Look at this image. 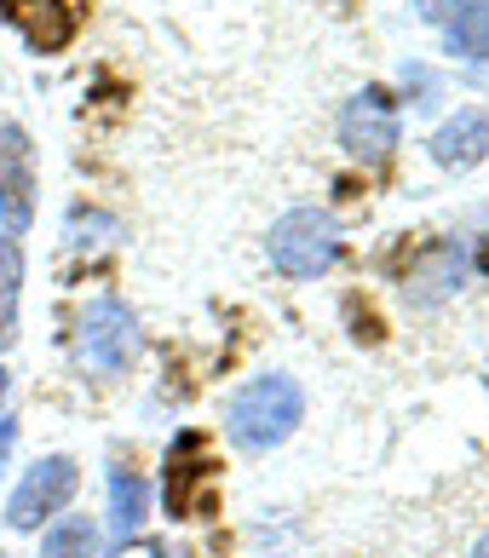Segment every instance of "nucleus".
Instances as JSON below:
<instances>
[{
	"mask_svg": "<svg viewBox=\"0 0 489 558\" xmlns=\"http://www.w3.org/2000/svg\"><path fill=\"white\" fill-rule=\"evenodd\" d=\"M466 7V0H415V17H420V24H443V29H450V17Z\"/></svg>",
	"mask_w": 489,
	"mask_h": 558,
	"instance_id": "obj_15",
	"label": "nucleus"
},
{
	"mask_svg": "<svg viewBox=\"0 0 489 558\" xmlns=\"http://www.w3.org/2000/svg\"><path fill=\"white\" fill-rule=\"evenodd\" d=\"M12 444H17V421L0 415V472H7V454H12Z\"/></svg>",
	"mask_w": 489,
	"mask_h": 558,
	"instance_id": "obj_16",
	"label": "nucleus"
},
{
	"mask_svg": "<svg viewBox=\"0 0 489 558\" xmlns=\"http://www.w3.org/2000/svg\"><path fill=\"white\" fill-rule=\"evenodd\" d=\"M450 52L466 64H484L489 58V0H466L450 17Z\"/></svg>",
	"mask_w": 489,
	"mask_h": 558,
	"instance_id": "obj_13",
	"label": "nucleus"
},
{
	"mask_svg": "<svg viewBox=\"0 0 489 558\" xmlns=\"http://www.w3.org/2000/svg\"><path fill=\"white\" fill-rule=\"evenodd\" d=\"M461 277H466V247L461 242H438V247H426L420 254V265L409 271V294L415 300H443V294H455L461 288Z\"/></svg>",
	"mask_w": 489,
	"mask_h": 558,
	"instance_id": "obj_10",
	"label": "nucleus"
},
{
	"mask_svg": "<svg viewBox=\"0 0 489 558\" xmlns=\"http://www.w3.org/2000/svg\"><path fill=\"white\" fill-rule=\"evenodd\" d=\"M265 247H271V265L282 277L311 282V277H322L340 259V225H334V214H322V208H289L271 225Z\"/></svg>",
	"mask_w": 489,
	"mask_h": 558,
	"instance_id": "obj_2",
	"label": "nucleus"
},
{
	"mask_svg": "<svg viewBox=\"0 0 489 558\" xmlns=\"http://www.w3.org/2000/svg\"><path fill=\"white\" fill-rule=\"evenodd\" d=\"M24 29H29V47L35 52H64L75 29H81V12L70 7V0H29V17H24Z\"/></svg>",
	"mask_w": 489,
	"mask_h": 558,
	"instance_id": "obj_11",
	"label": "nucleus"
},
{
	"mask_svg": "<svg viewBox=\"0 0 489 558\" xmlns=\"http://www.w3.org/2000/svg\"><path fill=\"white\" fill-rule=\"evenodd\" d=\"M0 558H7V553H0Z\"/></svg>",
	"mask_w": 489,
	"mask_h": 558,
	"instance_id": "obj_20",
	"label": "nucleus"
},
{
	"mask_svg": "<svg viewBox=\"0 0 489 558\" xmlns=\"http://www.w3.org/2000/svg\"><path fill=\"white\" fill-rule=\"evenodd\" d=\"M473 558H489V535H484V542H478V553Z\"/></svg>",
	"mask_w": 489,
	"mask_h": 558,
	"instance_id": "obj_19",
	"label": "nucleus"
},
{
	"mask_svg": "<svg viewBox=\"0 0 489 558\" xmlns=\"http://www.w3.org/2000/svg\"><path fill=\"white\" fill-rule=\"evenodd\" d=\"M17 300H24V242L0 236V351L17 340Z\"/></svg>",
	"mask_w": 489,
	"mask_h": 558,
	"instance_id": "obj_12",
	"label": "nucleus"
},
{
	"mask_svg": "<svg viewBox=\"0 0 489 558\" xmlns=\"http://www.w3.org/2000/svg\"><path fill=\"white\" fill-rule=\"evenodd\" d=\"M299 421H305V391H299L294 375H282V368L248 380L225 403V438L236 449H248V454H265V449L289 444L299 432Z\"/></svg>",
	"mask_w": 489,
	"mask_h": 558,
	"instance_id": "obj_1",
	"label": "nucleus"
},
{
	"mask_svg": "<svg viewBox=\"0 0 489 558\" xmlns=\"http://www.w3.org/2000/svg\"><path fill=\"white\" fill-rule=\"evenodd\" d=\"M133 351H138V323H133V312L115 294L93 300L87 312H81V323H75V357L87 363L93 375H121V368L133 363Z\"/></svg>",
	"mask_w": 489,
	"mask_h": 558,
	"instance_id": "obj_3",
	"label": "nucleus"
},
{
	"mask_svg": "<svg viewBox=\"0 0 489 558\" xmlns=\"http://www.w3.org/2000/svg\"><path fill=\"white\" fill-rule=\"evenodd\" d=\"M398 138H403V110H398V98L386 93V87H363L345 98V110H340V144H345V156H357V161H386L398 150Z\"/></svg>",
	"mask_w": 489,
	"mask_h": 558,
	"instance_id": "obj_5",
	"label": "nucleus"
},
{
	"mask_svg": "<svg viewBox=\"0 0 489 558\" xmlns=\"http://www.w3.org/2000/svg\"><path fill=\"white\" fill-rule=\"evenodd\" d=\"M81 489V466L75 454H40V461L24 472V484L12 489L7 501V524L12 530H40L47 519H58Z\"/></svg>",
	"mask_w": 489,
	"mask_h": 558,
	"instance_id": "obj_4",
	"label": "nucleus"
},
{
	"mask_svg": "<svg viewBox=\"0 0 489 558\" xmlns=\"http://www.w3.org/2000/svg\"><path fill=\"white\" fill-rule=\"evenodd\" d=\"M150 519V484L138 466H110V547H133V535Z\"/></svg>",
	"mask_w": 489,
	"mask_h": 558,
	"instance_id": "obj_9",
	"label": "nucleus"
},
{
	"mask_svg": "<svg viewBox=\"0 0 489 558\" xmlns=\"http://www.w3.org/2000/svg\"><path fill=\"white\" fill-rule=\"evenodd\" d=\"M0 219L12 236H24L35 219V144L17 121H0Z\"/></svg>",
	"mask_w": 489,
	"mask_h": 558,
	"instance_id": "obj_6",
	"label": "nucleus"
},
{
	"mask_svg": "<svg viewBox=\"0 0 489 558\" xmlns=\"http://www.w3.org/2000/svg\"><path fill=\"white\" fill-rule=\"evenodd\" d=\"M426 150H432V161L438 168H450V173H473L478 161L489 156V116L484 110H455L443 128L426 138Z\"/></svg>",
	"mask_w": 489,
	"mask_h": 558,
	"instance_id": "obj_8",
	"label": "nucleus"
},
{
	"mask_svg": "<svg viewBox=\"0 0 489 558\" xmlns=\"http://www.w3.org/2000/svg\"><path fill=\"white\" fill-rule=\"evenodd\" d=\"M196 484L213 489V461L201 454L196 432H185V438L168 444V512L173 519H201V512H208V501L196 495Z\"/></svg>",
	"mask_w": 489,
	"mask_h": 558,
	"instance_id": "obj_7",
	"label": "nucleus"
},
{
	"mask_svg": "<svg viewBox=\"0 0 489 558\" xmlns=\"http://www.w3.org/2000/svg\"><path fill=\"white\" fill-rule=\"evenodd\" d=\"M40 558H98V524L93 519H58L40 535Z\"/></svg>",
	"mask_w": 489,
	"mask_h": 558,
	"instance_id": "obj_14",
	"label": "nucleus"
},
{
	"mask_svg": "<svg viewBox=\"0 0 489 558\" xmlns=\"http://www.w3.org/2000/svg\"><path fill=\"white\" fill-rule=\"evenodd\" d=\"M7 386H12V380H7V368H0V403H7Z\"/></svg>",
	"mask_w": 489,
	"mask_h": 558,
	"instance_id": "obj_18",
	"label": "nucleus"
},
{
	"mask_svg": "<svg viewBox=\"0 0 489 558\" xmlns=\"http://www.w3.org/2000/svg\"><path fill=\"white\" fill-rule=\"evenodd\" d=\"M24 7L29 0H0V17H7V24H24Z\"/></svg>",
	"mask_w": 489,
	"mask_h": 558,
	"instance_id": "obj_17",
	"label": "nucleus"
}]
</instances>
